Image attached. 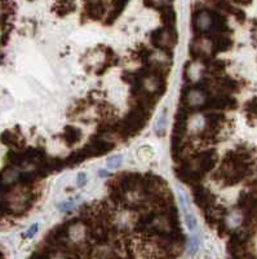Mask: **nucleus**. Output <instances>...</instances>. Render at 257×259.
Returning <instances> with one entry per match:
<instances>
[{
	"label": "nucleus",
	"mask_w": 257,
	"mask_h": 259,
	"mask_svg": "<svg viewBox=\"0 0 257 259\" xmlns=\"http://www.w3.org/2000/svg\"><path fill=\"white\" fill-rule=\"evenodd\" d=\"M177 32L175 29H167V27H161L151 32V43L154 47L158 50H170L171 47L177 43Z\"/></svg>",
	"instance_id": "f257e3e1"
},
{
	"label": "nucleus",
	"mask_w": 257,
	"mask_h": 259,
	"mask_svg": "<svg viewBox=\"0 0 257 259\" xmlns=\"http://www.w3.org/2000/svg\"><path fill=\"white\" fill-rule=\"evenodd\" d=\"M217 154L215 150H207V152H202L196 156V162H198V171L202 172L203 175L210 172L215 168L217 165Z\"/></svg>",
	"instance_id": "f03ea898"
},
{
	"label": "nucleus",
	"mask_w": 257,
	"mask_h": 259,
	"mask_svg": "<svg viewBox=\"0 0 257 259\" xmlns=\"http://www.w3.org/2000/svg\"><path fill=\"white\" fill-rule=\"evenodd\" d=\"M193 196H194V201L198 205L200 209L203 210H208L212 205H214V196L210 193L205 188H203L202 186H198L196 184L193 189Z\"/></svg>",
	"instance_id": "7ed1b4c3"
},
{
	"label": "nucleus",
	"mask_w": 257,
	"mask_h": 259,
	"mask_svg": "<svg viewBox=\"0 0 257 259\" xmlns=\"http://www.w3.org/2000/svg\"><path fill=\"white\" fill-rule=\"evenodd\" d=\"M106 13V6L101 0H91L85 6V15L92 20H101Z\"/></svg>",
	"instance_id": "20e7f679"
},
{
	"label": "nucleus",
	"mask_w": 257,
	"mask_h": 259,
	"mask_svg": "<svg viewBox=\"0 0 257 259\" xmlns=\"http://www.w3.org/2000/svg\"><path fill=\"white\" fill-rule=\"evenodd\" d=\"M89 152H91L92 157H99L102 154L109 153L115 148V144L113 143H109L106 140H101V139H97L94 142H92L91 144L87 145Z\"/></svg>",
	"instance_id": "39448f33"
},
{
	"label": "nucleus",
	"mask_w": 257,
	"mask_h": 259,
	"mask_svg": "<svg viewBox=\"0 0 257 259\" xmlns=\"http://www.w3.org/2000/svg\"><path fill=\"white\" fill-rule=\"evenodd\" d=\"M211 41H212V47H214L215 52H226L233 47V40L224 34L215 35L214 38H211Z\"/></svg>",
	"instance_id": "423d86ee"
},
{
	"label": "nucleus",
	"mask_w": 257,
	"mask_h": 259,
	"mask_svg": "<svg viewBox=\"0 0 257 259\" xmlns=\"http://www.w3.org/2000/svg\"><path fill=\"white\" fill-rule=\"evenodd\" d=\"M129 0H113V9L106 18V24L111 25L123 13Z\"/></svg>",
	"instance_id": "0eeeda50"
},
{
	"label": "nucleus",
	"mask_w": 257,
	"mask_h": 259,
	"mask_svg": "<svg viewBox=\"0 0 257 259\" xmlns=\"http://www.w3.org/2000/svg\"><path fill=\"white\" fill-rule=\"evenodd\" d=\"M161 9V16H162V21H163L164 27L167 29H175L176 25V13L171 7H158Z\"/></svg>",
	"instance_id": "6e6552de"
},
{
	"label": "nucleus",
	"mask_w": 257,
	"mask_h": 259,
	"mask_svg": "<svg viewBox=\"0 0 257 259\" xmlns=\"http://www.w3.org/2000/svg\"><path fill=\"white\" fill-rule=\"evenodd\" d=\"M64 139L68 145H74L82 139V131L78 127L66 126L64 131Z\"/></svg>",
	"instance_id": "1a4fd4ad"
},
{
	"label": "nucleus",
	"mask_w": 257,
	"mask_h": 259,
	"mask_svg": "<svg viewBox=\"0 0 257 259\" xmlns=\"http://www.w3.org/2000/svg\"><path fill=\"white\" fill-rule=\"evenodd\" d=\"M75 11V0H56L55 12L59 16H66Z\"/></svg>",
	"instance_id": "9d476101"
},
{
	"label": "nucleus",
	"mask_w": 257,
	"mask_h": 259,
	"mask_svg": "<svg viewBox=\"0 0 257 259\" xmlns=\"http://www.w3.org/2000/svg\"><path fill=\"white\" fill-rule=\"evenodd\" d=\"M0 142L3 143V144L8 145V147H13V148L21 147L20 138H18L17 134L13 133V131H9V130L4 131V133L0 135Z\"/></svg>",
	"instance_id": "9b49d317"
},
{
	"label": "nucleus",
	"mask_w": 257,
	"mask_h": 259,
	"mask_svg": "<svg viewBox=\"0 0 257 259\" xmlns=\"http://www.w3.org/2000/svg\"><path fill=\"white\" fill-rule=\"evenodd\" d=\"M25 162H40L44 159V150L38 149V148H29L24 152Z\"/></svg>",
	"instance_id": "f8f14e48"
},
{
	"label": "nucleus",
	"mask_w": 257,
	"mask_h": 259,
	"mask_svg": "<svg viewBox=\"0 0 257 259\" xmlns=\"http://www.w3.org/2000/svg\"><path fill=\"white\" fill-rule=\"evenodd\" d=\"M7 159L12 166H22L24 163H26L24 159V154L15 152V150H11L8 154H7Z\"/></svg>",
	"instance_id": "ddd939ff"
},
{
	"label": "nucleus",
	"mask_w": 257,
	"mask_h": 259,
	"mask_svg": "<svg viewBox=\"0 0 257 259\" xmlns=\"http://www.w3.org/2000/svg\"><path fill=\"white\" fill-rule=\"evenodd\" d=\"M38 174H36V171L34 172H22L17 177V180L21 183V186H30L32 183L35 182L38 179Z\"/></svg>",
	"instance_id": "4468645a"
},
{
	"label": "nucleus",
	"mask_w": 257,
	"mask_h": 259,
	"mask_svg": "<svg viewBox=\"0 0 257 259\" xmlns=\"http://www.w3.org/2000/svg\"><path fill=\"white\" fill-rule=\"evenodd\" d=\"M220 83H221V89L225 90V91L228 92H237V90L239 89V83H238V80H234L229 77L222 78Z\"/></svg>",
	"instance_id": "2eb2a0df"
},
{
	"label": "nucleus",
	"mask_w": 257,
	"mask_h": 259,
	"mask_svg": "<svg viewBox=\"0 0 257 259\" xmlns=\"http://www.w3.org/2000/svg\"><path fill=\"white\" fill-rule=\"evenodd\" d=\"M120 163H122V156H113L108 159L109 167L117 168V167H119Z\"/></svg>",
	"instance_id": "dca6fc26"
},
{
	"label": "nucleus",
	"mask_w": 257,
	"mask_h": 259,
	"mask_svg": "<svg viewBox=\"0 0 257 259\" xmlns=\"http://www.w3.org/2000/svg\"><path fill=\"white\" fill-rule=\"evenodd\" d=\"M226 64L224 61H221V60H215L212 64H211V69L214 71H222L224 69H225Z\"/></svg>",
	"instance_id": "f3484780"
},
{
	"label": "nucleus",
	"mask_w": 257,
	"mask_h": 259,
	"mask_svg": "<svg viewBox=\"0 0 257 259\" xmlns=\"http://www.w3.org/2000/svg\"><path fill=\"white\" fill-rule=\"evenodd\" d=\"M186 224H187V227H189L190 231H193L196 226L195 218H194L193 214H190V212L189 214H186Z\"/></svg>",
	"instance_id": "a211bd4d"
},
{
	"label": "nucleus",
	"mask_w": 257,
	"mask_h": 259,
	"mask_svg": "<svg viewBox=\"0 0 257 259\" xmlns=\"http://www.w3.org/2000/svg\"><path fill=\"white\" fill-rule=\"evenodd\" d=\"M247 112L251 113V114H253V117L256 115V99H252L251 101H249L248 104H247Z\"/></svg>",
	"instance_id": "6ab92c4d"
},
{
	"label": "nucleus",
	"mask_w": 257,
	"mask_h": 259,
	"mask_svg": "<svg viewBox=\"0 0 257 259\" xmlns=\"http://www.w3.org/2000/svg\"><path fill=\"white\" fill-rule=\"evenodd\" d=\"M38 228H39L38 224H32V226L29 228V231H27V232H26V237L31 239L32 236H34L36 232H38Z\"/></svg>",
	"instance_id": "aec40b11"
},
{
	"label": "nucleus",
	"mask_w": 257,
	"mask_h": 259,
	"mask_svg": "<svg viewBox=\"0 0 257 259\" xmlns=\"http://www.w3.org/2000/svg\"><path fill=\"white\" fill-rule=\"evenodd\" d=\"M85 182H87V175H85V172H80L79 177H78V184H79V187L84 186Z\"/></svg>",
	"instance_id": "412c9836"
},
{
	"label": "nucleus",
	"mask_w": 257,
	"mask_h": 259,
	"mask_svg": "<svg viewBox=\"0 0 257 259\" xmlns=\"http://www.w3.org/2000/svg\"><path fill=\"white\" fill-rule=\"evenodd\" d=\"M231 2L235 4H239V6H248V4H251L252 0H231Z\"/></svg>",
	"instance_id": "4be33fe9"
},
{
	"label": "nucleus",
	"mask_w": 257,
	"mask_h": 259,
	"mask_svg": "<svg viewBox=\"0 0 257 259\" xmlns=\"http://www.w3.org/2000/svg\"><path fill=\"white\" fill-rule=\"evenodd\" d=\"M198 250V240L193 239V241H191V253H194V251Z\"/></svg>",
	"instance_id": "5701e85b"
},
{
	"label": "nucleus",
	"mask_w": 257,
	"mask_h": 259,
	"mask_svg": "<svg viewBox=\"0 0 257 259\" xmlns=\"http://www.w3.org/2000/svg\"><path fill=\"white\" fill-rule=\"evenodd\" d=\"M87 2H91V0H87Z\"/></svg>",
	"instance_id": "b1692460"
}]
</instances>
